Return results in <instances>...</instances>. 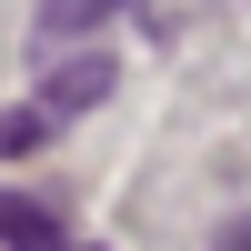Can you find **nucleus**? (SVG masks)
Listing matches in <instances>:
<instances>
[{
	"label": "nucleus",
	"mask_w": 251,
	"mask_h": 251,
	"mask_svg": "<svg viewBox=\"0 0 251 251\" xmlns=\"http://www.w3.org/2000/svg\"><path fill=\"white\" fill-rule=\"evenodd\" d=\"M111 80H121V71H111V50H60L50 71H40V91H30V100L50 111V131H60V121L100 111V100H111Z\"/></svg>",
	"instance_id": "1"
},
{
	"label": "nucleus",
	"mask_w": 251,
	"mask_h": 251,
	"mask_svg": "<svg viewBox=\"0 0 251 251\" xmlns=\"http://www.w3.org/2000/svg\"><path fill=\"white\" fill-rule=\"evenodd\" d=\"M121 10H131V0H40V10H30V50L60 60V50H80V40H100Z\"/></svg>",
	"instance_id": "2"
},
{
	"label": "nucleus",
	"mask_w": 251,
	"mask_h": 251,
	"mask_svg": "<svg viewBox=\"0 0 251 251\" xmlns=\"http://www.w3.org/2000/svg\"><path fill=\"white\" fill-rule=\"evenodd\" d=\"M0 251H71V221H60V201L10 191V201H0Z\"/></svg>",
	"instance_id": "3"
},
{
	"label": "nucleus",
	"mask_w": 251,
	"mask_h": 251,
	"mask_svg": "<svg viewBox=\"0 0 251 251\" xmlns=\"http://www.w3.org/2000/svg\"><path fill=\"white\" fill-rule=\"evenodd\" d=\"M40 141H50V111H40V100H20V111H0V161H30Z\"/></svg>",
	"instance_id": "4"
},
{
	"label": "nucleus",
	"mask_w": 251,
	"mask_h": 251,
	"mask_svg": "<svg viewBox=\"0 0 251 251\" xmlns=\"http://www.w3.org/2000/svg\"><path fill=\"white\" fill-rule=\"evenodd\" d=\"M211 251H251V211H231V221H221V231H211Z\"/></svg>",
	"instance_id": "5"
}]
</instances>
